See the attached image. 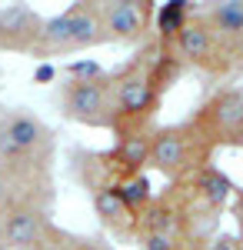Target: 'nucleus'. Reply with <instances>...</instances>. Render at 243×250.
Masks as SVG:
<instances>
[{
  "instance_id": "nucleus-1",
  "label": "nucleus",
  "mask_w": 243,
  "mask_h": 250,
  "mask_svg": "<svg viewBox=\"0 0 243 250\" xmlns=\"http://www.w3.org/2000/svg\"><path fill=\"white\" fill-rule=\"evenodd\" d=\"M160 43L143 40L130 60L110 70V134H150L157 127V110L163 104V83L157 77Z\"/></svg>"
},
{
  "instance_id": "nucleus-2",
  "label": "nucleus",
  "mask_w": 243,
  "mask_h": 250,
  "mask_svg": "<svg viewBox=\"0 0 243 250\" xmlns=\"http://www.w3.org/2000/svg\"><path fill=\"white\" fill-rule=\"evenodd\" d=\"M57 134L34 110H0V170L20 184H54Z\"/></svg>"
},
{
  "instance_id": "nucleus-3",
  "label": "nucleus",
  "mask_w": 243,
  "mask_h": 250,
  "mask_svg": "<svg viewBox=\"0 0 243 250\" xmlns=\"http://www.w3.org/2000/svg\"><path fill=\"white\" fill-rule=\"evenodd\" d=\"M213 154V144L200 134V127L190 117L177 124H157L150 134V170L167 177V184H177L210 167Z\"/></svg>"
},
{
  "instance_id": "nucleus-4",
  "label": "nucleus",
  "mask_w": 243,
  "mask_h": 250,
  "mask_svg": "<svg viewBox=\"0 0 243 250\" xmlns=\"http://www.w3.org/2000/svg\"><path fill=\"white\" fill-rule=\"evenodd\" d=\"M167 193H170V200L180 207L183 220L190 224V230L206 240L213 233L217 217L230 207V200L237 193V184L217 164H210L203 170H197L193 177H183V180L170 184Z\"/></svg>"
},
{
  "instance_id": "nucleus-5",
  "label": "nucleus",
  "mask_w": 243,
  "mask_h": 250,
  "mask_svg": "<svg viewBox=\"0 0 243 250\" xmlns=\"http://www.w3.org/2000/svg\"><path fill=\"white\" fill-rule=\"evenodd\" d=\"M100 43H107V40H103L100 17H97V0H74L60 14L43 17V30H40V40L30 57H37L40 63H50L54 57L83 54Z\"/></svg>"
},
{
  "instance_id": "nucleus-6",
  "label": "nucleus",
  "mask_w": 243,
  "mask_h": 250,
  "mask_svg": "<svg viewBox=\"0 0 243 250\" xmlns=\"http://www.w3.org/2000/svg\"><path fill=\"white\" fill-rule=\"evenodd\" d=\"M167 50L183 63V70L190 67V70H200L203 77H213V80H226L237 70H243L240 60L206 30V23L197 14H190V20L180 27V34L173 37V43Z\"/></svg>"
},
{
  "instance_id": "nucleus-7",
  "label": "nucleus",
  "mask_w": 243,
  "mask_h": 250,
  "mask_svg": "<svg viewBox=\"0 0 243 250\" xmlns=\"http://www.w3.org/2000/svg\"><path fill=\"white\" fill-rule=\"evenodd\" d=\"M57 104L63 120L90 130H110V70L94 77H67L60 83Z\"/></svg>"
},
{
  "instance_id": "nucleus-8",
  "label": "nucleus",
  "mask_w": 243,
  "mask_h": 250,
  "mask_svg": "<svg viewBox=\"0 0 243 250\" xmlns=\"http://www.w3.org/2000/svg\"><path fill=\"white\" fill-rule=\"evenodd\" d=\"M200 134L213 144V150L233 147L243 150V87H217L203 104L190 114Z\"/></svg>"
},
{
  "instance_id": "nucleus-9",
  "label": "nucleus",
  "mask_w": 243,
  "mask_h": 250,
  "mask_svg": "<svg viewBox=\"0 0 243 250\" xmlns=\"http://www.w3.org/2000/svg\"><path fill=\"white\" fill-rule=\"evenodd\" d=\"M153 0H97V17L107 43L140 47L153 37Z\"/></svg>"
},
{
  "instance_id": "nucleus-10",
  "label": "nucleus",
  "mask_w": 243,
  "mask_h": 250,
  "mask_svg": "<svg viewBox=\"0 0 243 250\" xmlns=\"http://www.w3.org/2000/svg\"><path fill=\"white\" fill-rule=\"evenodd\" d=\"M54 207L17 200L0 207V250H34L54 230Z\"/></svg>"
},
{
  "instance_id": "nucleus-11",
  "label": "nucleus",
  "mask_w": 243,
  "mask_h": 250,
  "mask_svg": "<svg viewBox=\"0 0 243 250\" xmlns=\"http://www.w3.org/2000/svg\"><path fill=\"white\" fill-rule=\"evenodd\" d=\"M43 30V17L30 3H7L0 7V54H23L30 57Z\"/></svg>"
},
{
  "instance_id": "nucleus-12",
  "label": "nucleus",
  "mask_w": 243,
  "mask_h": 250,
  "mask_svg": "<svg viewBox=\"0 0 243 250\" xmlns=\"http://www.w3.org/2000/svg\"><path fill=\"white\" fill-rule=\"evenodd\" d=\"M193 14L206 23V30L223 43L243 67V0H210L193 3Z\"/></svg>"
},
{
  "instance_id": "nucleus-13",
  "label": "nucleus",
  "mask_w": 243,
  "mask_h": 250,
  "mask_svg": "<svg viewBox=\"0 0 243 250\" xmlns=\"http://www.w3.org/2000/svg\"><path fill=\"white\" fill-rule=\"evenodd\" d=\"M150 134H123L113 140L110 150H103L113 177H133L150 170Z\"/></svg>"
},
{
  "instance_id": "nucleus-14",
  "label": "nucleus",
  "mask_w": 243,
  "mask_h": 250,
  "mask_svg": "<svg viewBox=\"0 0 243 250\" xmlns=\"http://www.w3.org/2000/svg\"><path fill=\"white\" fill-rule=\"evenodd\" d=\"M190 14H193L190 0H167V3H160L153 10V37H157V43L170 47L173 37L180 34V27L190 20Z\"/></svg>"
},
{
  "instance_id": "nucleus-15",
  "label": "nucleus",
  "mask_w": 243,
  "mask_h": 250,
  "mask_svg": "<svg viewBox=\"0 0 243 250\" xmlns=\"http://www.w3.org/2000/svg\"><path fill=\"white\" fill-rule=\"evenodd\" d=\"M113 187L120 193V200L127 204V210L133 217H140V213L150 207V200H153V184H150L147 173H133V177H117L113 180Z\"/></svg>"
},
{
  "instance_id": "nucleus-16",
  "label": "nucleus",
  "mask_w": 243,
  "mask_h": 250,
  "mask_svg": "<svg viewBox=\"0 0 243 250\" xmlns=\"http://www.w3.org/2000/svg\"><path fill=\"white\" fill-rule=\"evenodd\" d=\"M203 250H243V244H240V237H237L233 230H213L210 237H206Z\"/></svg>"
},
{
  "instance_id": "nucleus-17",
  "label": "nucleus",
  "mask_w": 243,
  "mask_h": 250,
  "mask_svg": "<svg viewBox=\"0 0 243 250\" xmlns=\"http://www.w3.org/2000/svg\"><path fill=\"white\" fill-rule=\"evenodd\" d=\"M63 250H110V247H103L100 240H94V237H77V233H67Z\"/></svg>"
},
{
  "instance_id": "nucleus-18",
  "label": "nucleus",
  "mask_w": 243,
  "mask_h": 250,
  "mask_svg": "<svg viewBox=\"0 0 243 250\" xmlns=\"http://www.w3.org/2000/svg\"><path fill=\"white\" fill-rule=\"evenodd\" d=\"M67 233H70V230H60V227H54V230L47 233V240H43V244H37L34 250H63V244H67Z\"/></svg>"
},
{
  "instance_id": "nucleus-19",
  "label": "nucleus",
  "mask_w": 243,
  "mask_h": 250,
  "mask_svg": "<svg viewBox=\"0 0 243 250\" xmlns=\"http://www.w3.org/2000/svg\"><path fill=\"white\" fill-rule=\"evenodd\" d=\"M230 210H233V220H237V237L243 244V187H237L233 200H230Z\"/></svg>"
},
{
  "instance_id": "nucleus-20",
  "label": "nucleus",
  "mask_w": 243,
  "mask_h": 250,
  "mask_svg": "<svg viewBox=\"0 0 243 250\" xmlns=\"http://www.w3.org/2000/svg\"><path fill=\"white\" fill-rule=\"evenodd\" d=\"M54 77H57V67H54V63H40L37 74H34V80H37V83H50Z\"/></svg>"
},
{
  "instance_id": "nucleus-21",
  "label": "nucleus",
  "mask_w": 243,
  "mask_h": 250,
  "mask_svg": "<svg viewBox=\"0 0 243 250\" xmlns=\"http://www.w3.org/2000/svg\"><path fill=\"white\" fill-rule=\"evenodd\" d=\"M0 110H3V107H0Z\"/></svg>"
}]
</instances>
